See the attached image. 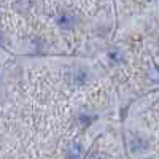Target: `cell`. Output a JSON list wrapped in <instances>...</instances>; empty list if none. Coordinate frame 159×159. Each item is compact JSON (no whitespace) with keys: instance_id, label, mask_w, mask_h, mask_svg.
I'll return each instance as SVG.
<instances>
[{"instance_id":"1","label":"cell","mask_w":159,"mask_h":159,"mask_svg":"<svg viewBox=\"0 0 159 159\" xmlns=\"http://www.w3.org/2000/svg\"><path fill=\"white\" fill-rule=\"evenodd\" d=\"M73 22H75V19L70 16V15H62L61 18H59V25L61 27H70V25H73Z\"/></svg>"},{"instance_id":"2","label":"cell","mask_w":159,"mask_h":159,"mask_svg":"<svg viewBox=\"0 0 159 159\" xmlns=\"http://www.w3.org/2000/svg\"><path fill=\"white\" fill-rule=\"evenodd\" d=\"M80 148V147H78ZM76 147H72L70 150H69V157L70 159H78L80 157V150H78Z\"/></svg>"},{"instance_id":"3","label":"cell","mask_w":159,"mask_h":159,"mask_svg":"<svg viewBox=\"0 0 159 159\" xmlns=\"http://www.w3.org/2000/svg\"><path fill=\"white\" fill-rule=\"evenodd\" d=\"M94 159H103V157H99V156H97V157H94Z\"/></svg>"}]
</instances>
